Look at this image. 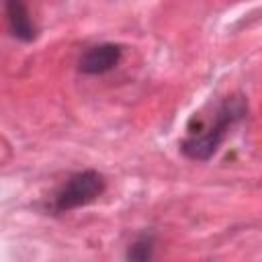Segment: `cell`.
I'll return each instance as SVG.
<instances>
[{
	"instance_id": "5",
	"label": "cell",
	"mask_w": 262,
	"mask_h": 262,
	"mask_svg": "<svg viewBox=\"0 0 262 262\" xmlns=\"http://www.w3.org/2000/svg\"><path fill=\"white\" fill-rule=\"evenodd\" d=\"M127 258H129V260H139V262L154 258V235H151V233H149V235H147V233L139 235V237L129 246Z\"/></svg>"
},
{
	"instance_id": "3",
	"label": "cell",
	"mask_w": 262,
	"mask_h": 262,
	"mask_svg": "<svg viewBox=\"0 0 262 262\" xmlns=\"http://www.w3.org/2000/svg\"><path fill=\"white\" fill-rule=\"evenodd\" d=\"M121 55H123L121 45L100 43V45H94V47H90L82 53V57L78 61V70L82 74H88V76L106 74V72H111L113 68L119 66Z\"/></svg>"
},
{
	"instance_id": "2",
	"label": "cell",
	"mask_w": 262,
	"mask_h": 262,
	"mask_svg": "<svg viewBox=\"0 0 262 262\" xmlns=\"http://www.w3.org/2000/svg\"><path fill=\"white\" fill-rule=\"evenodd\" d=\"M106 188V180L96 170H82L72 174L59 190L53 194L51 211L53 213H68L72 209L84 207L92 201H96Z\"/></svg>"
},
{
	"instance_id": "1",
	"label": "cell",
	"mask_w": 262,
	"mask_h": 262,
	"mask_svg": "<svg viewBox=\"0 0 262 262\" xmlns=\"http://www.w3.org/2000/svg\"><path fill=\"white\" fill-rule=\"evenodd\" d=\"M248 115V102L244 96H227L217 108L211 121H199L196 131L188 129V135L180 141V151L196 162H207L219 145L225 141L229 129Z\"/></svg>"
},
{
	"instance_id": "4",
	"label": "cell",
	"mask_w": 262,
	"mask_h": 262,
	"mask_svg": "<svg viewBox=\"0 0 262 262\" xmlns=\"http://www.w3.org/2000/svg\"><path fill=\"white\" fill-rule=\"evenodd\" d=\"M4 14H6V23L16 39L29 43L37 37V27L29 14L25 0H4Z\"/></svg>"
}]
</instances>
